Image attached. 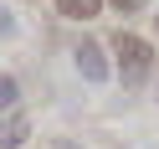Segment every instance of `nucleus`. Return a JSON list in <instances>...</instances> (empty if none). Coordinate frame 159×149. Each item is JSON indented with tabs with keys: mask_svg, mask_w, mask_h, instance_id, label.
Listing matches in <instances>:
<instances>
[{
	"mask_svg": "<svg viewBox=\"0 0 159 149\" xmlns=\"http://www.w3.org/2000/svg\"><path fill=\"white\" fill-rule=\"evenodd\" d=\"M113 52H118V72H123V82L139 87V82L149 77V67H154V46H149L144 36H134V31H118V36H113Z\"/></svg>",
	"mask_w": 159,
	"mask_h": 149,
	"instance_id": "1",
	"label": "nucleus"
},
{
	"mask_svg": "<svg viewBox=\"0 0 159 149\" xmlns=\"http://www.w3.org/2000/svg\"><path fill=\"white\" fill-rule=\"evenodd\" d=\"M77 72H82L87 82H103V77H108V62H103V46H98V41L77 46Z\"/></svg>",
	"mask_w": 159,
	"mask_h": 149,
	"instance_id": "2",
	"label": "nucleus"
},
{
	"mask_svg": "<svg viewBox=\"0 0 159 149\" xmlns=\"http://www.w3.org/2000/svg\"><path fill=\"white\" fill-rule=\"evenodd\" d=\"M57 11H62L67 21H93V16L103 11V0H57Z\"/></svg>",
	"mask_w": 159,
	"mask_h": 149,
	"instance_id": "3",
	"label": "nucleus"
},
{
	"mask_svg": "<svg viewBox=\"0 0 159 149\" xmlns=\"http://www.w3.org/2000/svg\"><path fill=\"white\" fill-rule=\"evenodd\" d=\"M21 139H26V118H16V123L5 128V134H0V149H16Z\"/></svg>",
	"mask_w": 159,
	"mask_h": 149,
	"instance_id": "4",
	"label": "nucleus"
},
{
	"mask_svg": "<svg viewBox=\"0 0 159 149\" xmlns=\"http://www.w3.org/2000/svg\"><path fill=\"white\" fill-rule=\"evenodd\" d=\"M11 103H16V77L0 72V108H11Z\"/></svg>",
	"mask_w": 159,
	"mask_h": 149,
	"instance_id": "5",
	"label": "nucleus"
},
{
	"mask_svg": "<svg viewBox=\"0 0 159 149\" xmlns=\"http://www.w3.org/2000/svg\"><path fill=\"white\" fill-rule=\"evenodd\" d=\"M11 31H16V21H11V11L0 5V36H11Z\"/></svg>",
	"mask_w": 159,
	"mask_h": 149,
	"instance_id": "6",
	"label": "nucleus"
},
{
	"mask_svg": "<svg viewBox=\"0 0 159 149\" xmlns=\"http://www.w3.org/2000/svg\"><path fill=\"white\" fill-rule=\"evenodd\" d=\"M113 5H123V11H139V0H113Z\"/></svg>",
	"mask_w": 159,
	"mask_h": 149,
	"instance_id": "7",
	"label": "nucleus"
}]
</instances>
